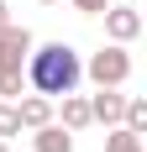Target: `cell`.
I'll return each instance as SVG.
<instances>
[{"instance_id":"obj_1","label":"cell","mask_w":147,"mask_h":152,"mask_svg":"<svg viewBox=\"0 0 147 152\" xmlns=\"http://www.w3.org/2000/svg\"><path fill=\"white\" fill-rule=\"evenodd\" d=\"M26 89L32 94H47V100H63V94L79 89V79H84V58L74 53L68 42H42L26 53Z\"/></svg>"},{"instance_id":"obj_2","label":"cell","mask_w":147,"mask_h":152,"mask_svg":"<svg viewBox=\"0 0 147 152\" xmlns=\"http://www.w3.org/2000/svg\"><path fill=\"white\" fill-rule=\"evenodd\" d=\"M84 79H95L100 89H121L126 79H132V53L121 42H105L100 53H89V63H84Z\"/></svg>"},{"instance_id":"obj_3","label":"cell","mask_w":147,"mask_h":152,"mask_svg":"<svg viewBox=\"0 0 147 152\" xmlns=\"http://www.w3.org/2000/svg\"><path fill=\"white\" fill-rule=\"evenodd\" d=\"M105 37H110V42H137V37H142V11H137V5H105Z\"/></svg>"},{"instance_id":"obj_4","label":"cell","mask_w":147,"mask_h":152,"mask_svg":"<svg viewBox=\"0 0 147 152\" xmlns=\"http://www.w3.org/2000/svg\"><path fill=\"white\" fill-rule=\"evenodd\" d=\"M32 47H37V42H32L26 26H16V21L0 26V68H26V53H32Z\"/></svg>"},{"instance_id":"obj_5","label":"cell","mask_w":147,"mask_h":152,"mask_svg":"<svg viewBox=\"0 0 147 152\" xmlns=\"http://www.w3.org/2000/svg\"><path fill=\"white\" fill-rule=\"evenodd\" d=\"M16 115H21V131H37V126H47V121H53V100L26 89L21 100H16Z\"/></svg>"},{"instance_id":"obj_6","label":"cell","mask_w":147,"mask_h":152,"mask_svg":"<svg viewBox=\"0 0 147 152\" xmlns=\"http://www.w3.org/2000/svg\"><path fill=\"white\" fill-rule=\"evenodd\" d=\"M121 110H126V94H121V89H100L95 100H89V121H100V126H121Z\"/></svg>"},{"instance_id":"obj_7","label":"cell","mask_w":147,"mask_h":152,"mask_svg":"<svg viewBox=\"0 0 147 152\" xmlns=\"http://www.w3.org/2000/svg\"><path fill=\"white\" fill-rule=\"evenodd\" d=\"M32 152H74V131H63L58 121L37 126V137H32Z\"/></svg>"},{"instance_id":"obj_8","label":"cell","mask_w":147,"mask_h":152,"mask_svg":"<svg viewBox=\"0 0 147 152\" xmlns=\"http://www.w3.org/2000/svg\"><path fill=\"white\" fill-rule=\"evenodd\" d=\"M89 126V100L84 94H63V131H84Z\"/></svg>"},{"instance_id":"obj_9","label":"cell","mask_w":147,"mask_h":152,"mask_svg":"<svg viewBox=\"0 0 147 152\" xmlns=\"http://www.w3.org/2000/svg\"><path fill=\"white\" fill-rule=\"evenodd\" d=\"M121 126L142 137V131H147V100H137V94H126V110H121Z\"/></svg>"},{"instance_id":"obj_10","label":"cell","mask_w":147,"mask_h":152,"mask_svg":"<svg viewBox=\"0 0 147 152\" xmlns=\"http://www.w3.org/2000/svg\"><path fill=\"white\" fill-rule=\"evenodd\" d=\"M105 152H142V137L126 131V126H110L105 131Z\"/></svg>"},{"instance_id":"obj_11","label":"cell","mask_w":147,"mask_h":152,"mask_svg":"<svg viewBox=\"0 0 147 152\" xmlns=\"http://www.w3.org/2000/svg\"><path fill=\"white\" fill-rule=\"evenodd\" d=\"M26 94V74L21 68H0V100H21Z\"/></svg>"},{"instance_id":"obj_12","label":"cell","mask_w":147,"mask_h":152,"mask_svg":"<svg viewBox=\"0 0 147 152\" xmlns=\"http://www.w3.org/2000/svg\"><path fill=\"white\" fill-rule=\"evenodd\" d=\"M21 131V115H16V100H0V137H16Z\"/></svg>"},{"instance_id":"obj_13","label":"cell","mask_w":147,"mask_h":152,"mask_svg":"<svg viewBox=\"0 0 147 152\" xmlns=\"http://www.w3.org/2000/svg\"><path fill=\"white\" fill-rule=\"evenodd\" d=\"M68 5H74V11H79V16H100L105 5H110V0H68Z\"/></svg>"},{"instance_id":"obj_14","label":"cell","mask_w":147,"mask_h":152,"mask_svg":"<svg viewBox=\"0 0 147 152\" xmlns=\"http://www.w3.org/2000/svg\"><path fill=\"white\" fill-rule=\"evenodd\" d=\"M16 16H11V5H5V0H0V26H11Z\"/></svg>"},{"instance_id":"obj_15","label":"cell","mask_w":147,"mask_h":152,"mask_svg":"<svg viewBox=\"0 0 147 152\" xmlns=\"http://www.w3.org/2000/svg\"><path fill=\"white\" fill-rule=\"evenodd\" d=\"M0 152H11V147H5V137H0Z\"/></svg>"},{"instance_id":"obj_16","label":"cell","mask_w":147,"mask_h":152,"mask_svg":"<svg viewBox=\"0 0 147 152\" xmlns=\"http://www.w3.org/2000/svg\"><path fill=\"white\" fill-rule=\"evenodd\" d=\"M42 5H53V0H42Z\"/></svg>"}]
</instances>
